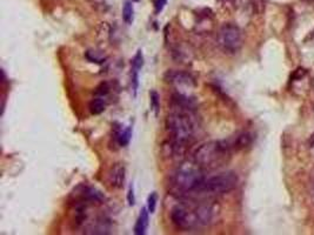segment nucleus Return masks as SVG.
Listing matches in <instances>:
<instances>
[{
    "label": "nucleus",
    "instance_id": "0eeeda50",
    "mask_svg": "<svg viewBox=\"0 0 314 235\" xmlns=\"http://www.w3.org/2000/svg\"><path fill=\"white\" fill-rule=\"evenodd\" d=\"M105 201V196L100 191L87 185H80L72 193L73 205L84 206H99L102 205Z\"/></svg>",
    "mask_w": 314,
    "mask_h": 235
},
{
    "label": "nucleus",
    "instance_id": "a211bd4d",
    "mask_svg": "<svg viewBox=\"0 0 314 235\" xmlns=\"http://www.w3.org/2000/svg\"><path fill=\"white\" fill-rule=\"evenodd\" d=\"M157 202H158V194L157 192H152V193L147 197V209L151 214H153L157 208Z\"/></svg>",
    "mask_w": 314,
    "mask_h": 235
},
{
    "label": "nucleus",
    "instance_id": "f257e3e1",
    "mask_svg": "<svg viewBox=\"0 0 314 235\" xmlns=\"http://www.w3.org/2000/svg\"><path fill=\"white\" fill-rule=\"evenodd\" d=\"M219 207L212 201H182L171 211V221L178 230H200L214 224Z\"/></svg>",
    "mask_w": 314,
    "mask_h": 235
},
{
    "label": "nucleus",
    "instance_id": "5701e85b",
    "mask_svg": "<svg viewBox=\"0 0 314 235\" xmlns=\"http://www.w3.org/2000/svg\"><path fill=\"white\" fill-rule=\"evenodd\" d=\"M132 1H139V0H132Z\"/></svg>",
    "mask_w": 314,
    "mask_h": 235
},
{
    "label": "nucleus",
    "instance_id": "9b49d317",
    "mask_svg": "<svg viewBox=\"0 0 314 235\" xmlns=\"http://www.w3.org/2000/svg\"><path fill=\"white\" fill-rule=\"evenodd\" d=\"M112 138H114V142L119 147H126L132 139V127L127 126L123 128L120 125L118 127H113V137Z\"/></svg>",
    "mask_w": 314,
    "mask_h": 235
},
{
    "label": "nucleus",
    "instance_id": "f3484780",
    "mask_svg": "<svg viewBox=\"0 0 314 235\" xmlns=\"http://www.w3.org/2000/svg\"><path fill=\"white\" fill-rule=\"evenodd\" d=\"M85 55H86L87 60L91 61V63H95V64L105 63V58L95 51H87Z\"/></svg>",
    "mask_w": 314,
    "mask_h": 235
},
{
    "label": "nucleus",
    "instance_id": "39448f33",
    "mask_svg": "<svg viewBox=\"0 0 314 235\" xmlns=\"http://www.w3.org/2000/svg\"><path fill=\"white\" fill-rule=\"evenodd\" d=\"M238 181L239 178L234 172H220L218 174L205 178L194 194H197L198 196H203L207 197L222 196V194H226L234 190L237 187Z\"/></svg>",
    "mask_w": 314,
    "mask_h": 235
},
{
    "label": "nucleus",
    "instance_id": "ddd939ff",
    "mask_svg": "<svg viewBox=\"0 0 314 235\" xmlns=\"http://www.w3.org/2000/svg\"><path fill=\"white\" fill-rule=\"evenodd\" d=\"M107 104H108V99L94 95V98L90 101V105H89L90 112H91L93 116H99V114L105 112V110H106L107 107Z\"/></svg>",
    "mask_w": 314,
    "mask_h": 235
},
{
    "label": "nucleus",
    "instance_id": "f8f14e48",
    "mask_svg": "<svg viewBox=\"0 0 314 235\" xmlns=\"http://www.w3.org/2000/svg\"><path fill=\"white\" fill-rule=\"evenodd\" d=\"M148 225H150V212H148L147 207L141 208L140 214L136 219L135 226V235H145L147 231Z\"/></svg>",
    "mask_w": 314,
    "mask_h": 235
},
{
    "label": "nucleus",
    "instance_id": "dca6fc26",
    "mask_svg": "<svg viewBox=\"0 0 314 235\" xmlns=\"http://www.w3.org/2000/svg\"><path fill=\"white\" fill-rule=\"evenodd\" d=\"M150 101H151V110L153 111L154 116L158 117L160 112V95L158 94L157 91L150 92Z\"/></svg>",
    "mask_w": 314,
    "mask_h": 235
},
{
    "label": "nucleus",
    "instance_id": "aec40b11",
    "mask_svg": "<svg viewBox=\"0 0 314 235\" xmlns=\"http://www.w3.org/2000/svg\"><path fill=\"white\" fill-rule=\"evenodd\" d=\"M127 201H129V205H130V206H135V187H133V185H130L129 193H127Z\"/></svg>",
    "mask_w": 314,
    "mask_h": 235
},
{
    "label": "nucleus",
    "instance_id": "4be33fe9",
    "mask_svg": "<svg viewBox=\"0 0 314 235\" xmlns=\"http://www.w3.org/2000/svg\"><path fill=\"white\" fill-rule=\"evenodd\" d=\"M225 1H234V0H225Z\"/></svg>",
    "mask_w": 314,
    "mask_h": 235
},
{
    "label": "nucleus",
    "instance_id": "412c9836",
    "mask_svg": "<svg viewBox=\"0 0 314 235\" xmlns=\"http://www.w3.org/2000/svg\"><path fill=\"white\" fill-rule=\"evenodd\" d=\"M310 148H311V152L314 153V135H312V139H311Z\"/></svg>",
    "mask_w": 314,
    "mask_h": 235
},
{
    "label": "nucleus",
    "instance_id": "423d86ee",
    "mask_svg": "<svg viewBox=\"0 0 314 235\" xmlns=\"http://www.w3.org/2000/svg\"><path fill=\"white\" fill-rule=\"evenodd\" d=\"M217 44L224 53L235 54L244 45V33L234 24H224L217 36Z\"/></svg>",
    "mask_w": 314,
    "mask_h": 235
},
{
    "label": "nucleus",
    "instance_id": "7ed1b4c3",
    "mask_svg": "<svg viewBox=\"0 0 314 235\" xmlns=\"http://www.w3.org/2000/svg\"><path fill=\"white\" fill-rule=\"evenodd\" d=\"M204 179V169L189 160L174 169L170 178V190L178 196L194 194Z\"/></svg>",
    "mask_w": 314,
    "mask_h": 235
},
{
    "label": "nucleus",
    "instance_id": "4468645a",
    "mask_svg": "<svg viewBox=\"0 0 314 235\" xmlns=\"http://www.w3.org/2000/svg\"><path fill=\"white\" fill-rule=\"evenodd\" d=\"M113 89H114V82L104 81V82H101L97 88H95L94 95H97V97H102V98L108 99V98L111 97V94H112V92H113Z\"/></svg>",
    "mask_w": 314,
    "mask_h": 235
},
{
    "label": "nucleus",
    "instance_id": "6e6552de",
    "mask_svg": "<svg viewBox=\"0 0 314 235\" xmlns=\"http://www.w3.org/2000/svg\"><path fill=\"white\" fill-rule=\"evenodd\" d=\"M165 78H166V80L170 83H172L174 87H176V92H179V93L191 95L189 92L195 87V81L193 77L189 76L188 73L179 72V71H176V72H167Z\"/></svg>",
    "mask_w": 314,
    "mask_h": 235
},
{
    "label": "nucleus",
    "instance_id": "20e7f679",
    "mask_svg": "<svg viewBox=\"0 0 314 235\" xmlns=\"http://www.w3.org/2000/svg\"><path fill=\"white\" fill-rule=\"evenodd\" d=\"M232 152L224 140L206 141L199 145L192 153L191 160L204 169H214L223 166Z\"/></svg>",
    "mask_w": 314,
    "mask_h": 235
},
{
    "label": "nucleus",
    "instance_id": "6ab92c4d",
    "mask_svg": "<svg viewBox=\"0 0 314 235\" xmlns=\"http://www.w3.org/2000/svg\"><path fill=\"white\" fill-rule=\"evenodd\" d=\"M167 4V0H155L154 1V12L155 14H159L163 12L165 6Z\"/></svg>",
    "mask_w": 314,
    "mask_h": 235
},
{
    "label": "nucleus",
    "instance_id": "2eb2a0df",
    "mask_svg": "<svg viewBox=\"0 0 314 235\" xmlns=\"http://www.w3.org/2000/svg\"><path fill=\"white\" fill-rule=\"evenodd\" d=\"M123 19L127 25H131L135 20V8H133L132 1L126 0L123 6Z\"/></svg>",
    "mask_w": 314,
    "mask_h": 235
},
{
    "label": "nucleus",
    "instance_id": "1a4fd4ad",
    "mask_svg": "<svg viewBox=\"0 0 314 235\" xmlns=\"http://www.w3.org/2000/svg\"><path fill=\"white\" fill-rule=\"evenodd\" d=\"M108 184L114 190H121L126 181V168L124 163H114L108 171L107 174Z\"/></svg>",
    "mask_w": 314,
    "mask_h": 235
},
{
    "label": "nucleus",
    "instance_id": "9d476101",
    "mask_svg": "<svg viewBox=\"0 0 314 235\" xmlns=\"http://www.w3.org/2000/svg\"><path fill=\"white\" fill-rule=\"evenodd\" d=\"M225 144L226 146L228 147V150L231 152H235V151H240L246 148L247 146H250L252 144V135L247 132H242L239 133L237 135H233V137L225 139Z\"/></svg>",
    "mask_w": 314,
    "mask_h": 235
},
{
    "label": "nucleus",
    "instance_id": "f03ea898",
    "mask_svg": "<svg viewBox=\"0 0 314 235\" xmlns=\"http://www.w3.org/2000/svg\"><path fill=\"white\" fill-rule=\"evenodd\" d=\"M166 131L169 133L171 148L174 154L181 152L187 145L194 140L197 134L198 123L193 111L174 110L165 121Z\"/></svg>",
    "mask_w": 314,
    "mask_h": 235
}]
</instances>
